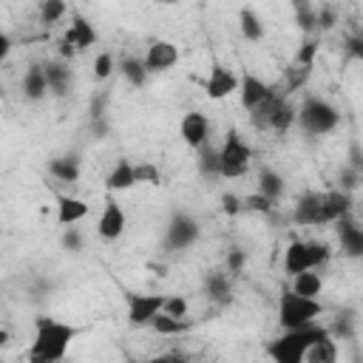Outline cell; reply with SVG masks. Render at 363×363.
Masks as SVG:
<instances>
[{"mask_svg":"<svg viewBox=\"0 0 363 363\" xmlns=\"http://www.w3.org/2000/svg\"><path fill=\"white\" fill-rule=\"evenodd\" d=\"M94 74H96V79H108V77L113 74V54H111V51L96 54V60H94Z\"/></svg>","mask_w":363,"mask_h":363,"instance_id":"obj_36","label":"cell"},{"mask_svg":"<svg viewBox=\"0 0 363 363\" xmlns=\"http://www.w3.org/2000/svg\"><path fill=\"white\" fill-rule=\"evenodd\" d=\"M182 139H184V145L193 147V150L204 147L207 139H210V119H207L201 111L184 113V119H182Z\"/></svg>","mask_w":363,"mask_h":363,"instance_id":"obj_13","label":"cell"},{"mask_svg":"<svg viewBox=\"0 0 363 363\" xmlns=\"http://www.w3.org/2000/svg\"><path fill=\"white\" fill-rule=\"evenodd\" d=\"M54 199H57V224L60 227H71L88 216V204L82 199L68 196V193H57Z\"/></svg>","mask_w":363,"mask_h":363,"instance_id":"obj_16","label":"cell"},{"mask_svg":"<svg viewBox=\"0 0 363 363\" xmlns=\"http://www.w3.org/2000/svg\"><path fill=\"white\" fill-rule=\"evenodd\" d=\"M176 62H179V48H176L170 40H153V43L147 45V51H145V60H142V65H145L147 74L167 71V68H173Z\"/></svg>","mask_w":363,"mask_h":363,"instance_id":"obj_10","label":"cell"},{"mask_svg":"<svg viewBox=\"0 0 363 363\" xmlns=\"http://www.w3.org/2000/svg\"><path fill=\"white\" fill-rule=\"evenodd\" d=\"M199 170L204 176H218V150L216 147H210V145L199 147Z\"/></svg>","mask_w":363,"mask_h":363,"instance_id":"obj_32","label":"cell"},{"mask_svg":"<svg viewBox=\"0 0 363 363\" xmlns=\"http://www.w3.org/2000/svg\"><path fill=\"white\" fill-rule=\"evenodd\" d=\"M6 343H9V332H6V329H0V349H3Z\"/></svg>","mask_w":363,"mask_h":363,"instance_id":"obj_48","label":"cell"},{"mask_svg":"<svg viewBox=\"0 0 363 363\" xmlns=\"http://www.w3.org/2000/svg\"><path fill=\"white\" fill-rule=\"evenodd\" d=\"M235 91H238V77H235L230 68L213 62V68H210V74H207V82H204V94H207L210 99H224V96H230V94H235Z\"/></svg>","mask_w":363,"mask_h":363,"instance_id":"obj_12","label":"cell"},{"mask_svg":"<svg viewBox=\"0 0 363 363\" xmlns=\"http://www.w3.org/2000/svg\"><path fill=\"white\" fill-rule=\"evenodd\" d=\"M119 71H122V77H125L130 85H136V88H142V85L147 82V71H145L142 60H136V57H122V60H119Z\"/></svg>","mask_w":363,"mask_h":363,"instance_id":"obj_26","label":"cell"},{"mask_svg":"<svg viewBox=\"0 0 363 363\" xmlns=\"http://www.w3.org/2000/svg\"><path fill=\"white\" fill-rule=\"evenodd\" d=\"M238 26H241V34H244L250 43H255V40L264 37V26H261V20H258V14H255L252 9H241Z\"/></svg>","mask_w":363,"mask_h":363,"instance_id":"obj_27","label":"cell"},{"mask_svg":"<svg viewBox=\"0 0 363 363\" xmlns=\"http://www.w3.org/2000/svg\"><path fill=\"white\" fill-rule=\"evenodd\" d=\"M250 113H252L255 128H267V130H275V133H286L295 122V105L278 91H272V96Z\"/></svg>","mask_w":363,"mask_h":363,"instance_id":"obj_5","label":"cell"},{"mask_svg":"<svg viewBox=\"0 0 363 363\" xmlns=\"http://www.w3.org/2000/svg\"><path fill=\"white\" fill-rule=\"evenodd\" d=\"M94 43H96L94 26H91L82 14H74V20H71V26L65 28L60 45H65V48H71V51H85V48H91Z\"/></svg>","mask_w":363,"mask_h":363,"instance_id":"obj_11","label":"cell"},{"mask_svg":"<svg viewBox=\"0 0 363 363\" xmlns=\"http://www.w3.org/2000/svg\"><path fill=\"white\" fill-rule=\"evenodd\" d=\"M91 130H94L96 139H102V136L108 133V122H105V116H102V119H91Z\"/></svg>","mask_w":363,"mask_h":363,"instance_id":"obj_45","label":"cell"},{"mask_svg":"<svg viewBox=\"0 0 363 363\" xmlns=\"http://www.w3.org/2000/svg\"><path fill=\"white\" fill-rule=\"evenodd\" d=\"M323 306L320 301H312V298H301L295 295L292 289H284L281 292V301H278V323L284 329H301V326H309L320 318Z\"/></svg>","mask_w":363,"mask_h":363,"instance_id":"obj_4","label":"cell"},{"mask_svg":"<svg viewBox=\"0 0 363 363\" xmlns=\"http://www.w3.org/2000/svg\"><path fill=\"white\" fill-rule=\"evenodd\" d=\"M43 71H45V82H48V91H51V94L62 96V94L71 88V68H68L65 62H60V60L45 62Z\"/></svg>","mask_w":363,"mask_h":363,"instance_id":"obj_19","label":"cell"},{"mask_svg":"<svg viewBox=\"0 0 363 363\" xmlns=\"http://www.w3.org/2000/svg\"><path fill=\"white\" fill-rule=\"evenodd\" d=\"M244 264H247L244 250H230V252H227V272H241Z\"/></svg>","mask_w":363,"mask_h":363,"instance_id":"obj_40","label":"cell"},{"mask_svg":"<svg viewBox=\"0 0 363 363\" xmlns=\"http://www.w3.org/2000/svg\"><path fill=\"white\" fill-rule=\"evenodd\" d=\"M65 11H68V6H65L62 0H45V3L40 6V17H43V23H57V20L65 17Z\"/></svg>","mask_w":363,"mask_h":363,"instance_id":"obj_34","label":"cell"},{"mask_svg":"<svg viewBox=\"0 0 363 363\" xmlns=\"http://www.w3.org/2000/svg\"><path fill=\"white\" fill-rule=\"evenodd\" d=\"M77 337V326L57 318H37L34 340L28 349V363H60Z\"/></svg>","mask_w":363,"mask_h":363,"instance_id":"obj_1","label":"cell"},{"mask_svg":"<svg viewBox=\"0 0 363 363\" xmlns=\"http://www.w3.org/2000/svg\"><path fill=\"white\" fill-rule=\"evenodd\" d=\"M318 45H320V43H318V37H306V40H303V45H301V48H298V54H295V62H298L301 68H306V71H309V68H312V62H315V57H318Z\"/></svg>","mask_w":363,"mask_h":363,"instance_id":"obj_33","label":"cell"},{"mask_svg":"<svg viewBox=\"0 0 363 363\" xmlns=\"http://www.w3.org/2000/svg\"><path fill=\"white\" fill-rule=\"evenodd\" d=\"M150 326H153V332H159V335H184V332L190 329V323H187V320L167 318V315H162V312L150 320Z\"/></svg>","mask_w":363,"mask_h":363,"instance_id":"obj_28","label":"cell"},{"mask_svg":"<svg viewBox=\"0 0 363 363\" xmlns=\"http://www.w3.org/2000/svg\"><path fill=\"white\" fill-rule=\"evenodd\" d=\"M244 207H247V210H252V213H272L275 201L264 199L261 193H252V196H247V199H244Z\"/></svg>","mask_w":363,"mask_h":363,"instance_id":"obj_38","label":"cell"},{"mask_svg":"<svg viewBox=\"0 0 363 363\" xmlns=\"http://www.w3.org/2000/svg\"><path fill=\"white\" fill-rule=\"evenodd\" d=\"M164 295H128V323L130 326H150V320L162 312Z\"/></svg>","mask_w":363,"mask_h":363,"instance_id":"obj_8","label":"cell"},{"mask_svg":"<svg viewBox=\"0 0 363 363\" xmlns=\"http://www.w3.org/2000/svg\"><path fill=\"white\" fill-rule=\"evenodd\" d=\"M323 337H329V329L320 326L318 320L301 329H284V335L269 343V357L272 363H303L306 352Z\"/></svg>","mask_w":363,"mask_h":363,"instance_id":"obj_2","label":"cell"},{"mask_svg":"<svg viewBox=\"0 0 363 363\" xmlns=\"http://www.w3.org/2000/svg\"><path fill=\"white\" fill-rule=\"evenodd\" d=\"M48 173L57 182H77L79 179V159L77 156H57L48 162Z\"/></svg>","mask_w":363,"mask_h":363,"instance_id":"obj_24","label":"cell"},{"mask_svg":"<svg viewBox=\"0 0 363 363\" xmlns=\"http://www.w3.org/2000/svg\"><path fill=\"white\" fill-rule=\"evenodd\" d=\"M23 94H26V99H31V102H37V99H43V96L48 94V82H45L43 65H31V68L26 71V77H23Z\"/></svg>","mask_w":363,"mask_h":363,"instance_id":"obj_22","label":"cell"},{"mask_svg":"<svg viewBox=\"0 0 363 363\" xmlns=\"http://www.w3.org/2000/svg\"><path fill=\"white\" fill-rule=\"evenodd\" d=\"M272 91L275 88H269L264 79H258L255 74H244L241 79H238V94H241V105L247 108V111H255L261 102H267L269 96H272Z\"/></svg>","mask_w":363,"mask_h":363,"instance_id":"obj_15","label":"cell"},{"mask_svg":"<svg viewBox=\"0 0 363 363\" xmlns=\"http://www.w3.org/2000/svg\"><path fill=\"white\" fill-rule=\"evenodd\" d=\"M204 292H207L210 301L227 303L230 295H233V286H230L227 272H207V275H204Z\"/></svg>","mask_w":363,"mask_h":363,"instance_id":"obj_23","label":"cell"},{"mask_svg":"<svg viewBox=\"0 0 363 363\" xmlns=\"http://www.w3.org/2000/svg\"><path fill=\"white\" fill-rule=\"evenodd\" d=\"M346 45H349V54H352L354 60H363V48H360V45H363V40H360V37H349V40H346Z\"/></svg>","mask_w":363,"mask_h":363,"instance_id":"obj_44","label":"cell"},{"mask_svg":"<svg viewBox=\"0 0 363 363\" xmlns=\"http://www.w3.org/2000/svg\"><path fill=\"white\" fill-rule=\"evenodd\" d=\"M147 363H190L184 354H179V352H164V354H156V357H150Z\"/></svg>","mask_w":363,"mask_h":363,"instance_id":"obj_43","label":"cell"},{"mask_svg":"<svg viewBox=\"0 0 363 363\" xmlns=\"http://www.w3.org/2000/svg\"><path fill=\"white\" fill-rule=\"evenodd\" d=\"M332 332H335V335H340V337H346V340H349V337H354V318H352V315H343V318L337 315V320H335Z\"/></svg>","mask_w":363,"mask_h":363,"instance_id":"obj_39","label":"cell"},{"mask_svg":"<svg viewBox=\"0 0 363 363\" xmlns=\"http://www.w3.org/2000/svg\"><path fill=\"white\" fill-rule=\"evenodd\" d=\"M250 162H252V147L241 139V133L233 128L224 139V145L218 147V176L224 179H235V176H244L250 170Z\"/></svg>","mask_w":363,"mask_h":363,"instance_id":"obj_6","label":"cell"},{"mask_svg":"<svg viewBox=\"0 0 363 363\" xmlns=\"http://www.w3.org/2000/svg\"><path fill=\"white\" fill-rule=\"evenodd\" d=\"M199 233H201V230H199V221H196L193 216H187V213H176V216L170 218V224H167L164 247H167L170 252H176V250H187V247L196 244Z\"/></svg>","mask_w":363,"mask_h":363,"instance_id":"obj_7","label":"cell"},{"mask_svg":"<svg viewBox=\"0 0 363 363\" xmlns=\"http://www.w3.org/2000/svg\"><path fill=\"white\" fill-rule=\"evenodd\" d=\"M187 312H190V303H187V298H182V295H164V303H162V315L184 320V318H187Z\"/></svg>","mask_w":363,"mask_h":363,"instance_id":"obj_31","label":"cell"},{"mask_svg":"<svg viewBox=\"0 0 363 363\" xmlns=\"http://www.w3.org/2000/svg\"><path fill=\"white\" fill-rule=\"evenodd\" d=\"M306 269H312V258H309V247H306V241H289L286 244V250H284V272L292 278V275H298V272H306Z\"/></svg>","mask_w":363,"mask_h":363,"instance_id":"obj_18","label":"cell"},{"mask_svg":"<svg viewBox=\"0 0 363 363\" xmlns=\"http://www.w3.org/2000/svg\"><path fill=\"white\" fill-rule=\"evenodd\" d=\"M258 193H261L264 199H269V201H278L281 193H284V179H281V173L264 167V170L258 173Z\"/></svg>","mask_w":363,"mask_h":363,"instance_id":"obj_25","label":"cell"},{"mask_svg":"<svg viewBox=\"0 0 363 363\" xmlns=\"http://www.w3.org/2000/svg\"><path fill=\"white\" fill-rule=\"evenodd\" d=\"M295 119H298V125H301L309 136H323V133H329V130L337 128L340 113H337V108L329 105L326 99H320V96H306V99L301 102V108L295 111Z\"/></svg>","mask_w":363,"mask_h":363,"instance_id":"obj_3","label":"cell"},{"mask_svg":"<svg viewBox=\"0 0 363 363\" xmlns=\"http://www.w3.org/2000/svg\"><path fill=\"white\" fill-rule=\"evenodd\" d=\"M295 14H298V26H301L303 31H312V28H315V9H312L309 3H298V6H295Z\"/></svg>","mask_w":363,"mask_h":363,"instance_id":"obj_37","label":"cell"},{"mask_svg":"<svg viewBox=\"0 0 363 363\" xmlns=\"http://www.w3.org/2000/svg\"><path fill=\"white\" fill-rule=\"evenodd\" d=\"M335 340H332V335L329 337H323L320 343H315L309 352H306V360L303 363H335Z\"/></svg>","mask_w":363,"mask_h":363,"instance_id":"obj_29","label":"cell"},{"mask_svg":"<svg viewBox=\"0 0 363 363\" xmlns=\"http://www.w3.org/2000/svg\"><path fill=\"white\" fill-rule=\"evenodd\" d=\"M9 51H11V40H9V37L0 31V62L6 60V54H9Z\"/></svg>","mask_w":363,"mask_h":363,"instance_id":"obj_47","label":"cell"},{"mask_svg":"<svg viewBox=\"0 0 363 363\" xmlns=\"http://www.w3.org/2000/svg\"><path fill=\"white\" fill-rule=\"evenodd\" d=\"M133 176H136V184H162V170L153 162L133 164Z\"/></svg>","mask_w":363,"mask_h":363,"instance_id":"obj_30","label":"cell"},{"mask_svg":"<svg viewBox=\"0 0 363 363\" xmlns=\"http://www.w3.org/2000/svg\"><path fill=\"white\" fill-rule=\"evenodd\" d=\"M320 289H323V278H320V272H318V269H306V272L292 275V292H295V295L318 301Z\"/></svg>","mask_w":363,"mask_h":363,"instance_id":"obj_20","label":"cell"},{"mask_svg":"<svg viewBox=\"0 0 363 363\" xmlns=\"http://www.w3.org/2000/svg\"><path fill=\"white\" fill-rule=\"evenodd\" d=\"M221 207H224V213H230V216H235V213H241V199L238 196H233V193H227V196H221Z\"/></svg>","mask_w":363,"mask_h":363,"instance_id":"obj_42","label":"cell"},{"mask_svg":"<svg viewBox=\"0 0 363 363\" xmlns=\"http://www.w3.org/2000/svg\"><path fill=\"white\" fill-rule=\"evenodd\" d=\"M125 224H128L125 210H122L113 199H108V201H105V207H102V213H99L96 233H99L105 241H113V238H119V235L125 233Z\"/></svg>","mask_w":363,"mask_h":363,"instance_id":"obj_14","label":"cell"},{"mask_svg":"<svg viewBox=\"0 0 363 363\" xmlns=\"http://www.w3.org/2000/svg\"><path fill=\"white\" fill-rule=\"evenodd\" d=\"M136 184V176H133V162H128V159H119L116 162V167L105 176V187H108V193H116V190H128V187H133Z\"/></svg>","mask_w":363,"mask_h":363,"instance_id":"obj_21","label":"cell"},{"mask_svg":"<svg viewBox=\"0 0 363 363\" xmlns=\"http://www.w3.org/2000/svg\"><path fill=\"white\" fill-rule=\"evenodd\" d=\"M337 224V238H340V247L346 250V255L357 258L363 252V227L352 218V216H343L335 221Z\"/></svg>","mask_w":363,"mask_h":363,"instance_id":"obj_17","label":"cell"},{"mask_svg":"<svg viewBox=\"0 0 363 363\" xmlns=\"http://www.w3.org/2000/svg\"><path fill=\"white\" fill-rule=\"evenodd\" d=\"M292 218H295V224H301V227H320V224H326L320 193H318V190H306V193H301L298 201H295Z\"/></svg>","mask_w":363,"mask_h":363,"instance_id":"obj_9","label":"cell"},{"mask_svg":"<svg viewBox=\"0 0 363 363\" xmlns=\"http://www.w3.org/2000/svg\"><path fill=\"white\" fill-rule=\"evenodd\" d=\"M354 184H357V170L352 167V170H346V173H343V193H349Z\"/></svg>","mask_w":363,"mask_h":363,"instance_id":"obj_46","label":"cell"},{"mask_svg":"<svg viewBox=\"0 0 363 363\" xmlns=\"http://www.w3.org/2000/svg\"><path fill=\"white\" fill-rule=\"evenodd\" d=\"M62 247L71 250V252H79V250H82V235H79L74 227H68V233L62 235Z\"/></svg>","mask_w":363,"mask_h":363,"instance_id":"obj_41","label":"cell"},{"mask_svg":"<svg viewBox=\"0 0 363 363\" xmlns=\"http://www.w3.org/2000/svg\"><path fill=\"white\" fill-rule=\"evenodd\" d=\"M306 247H309V258H312V269H320L329 258H332V250H329V244H323V241H306Z\"/></svg>","mask_w":363,"mask_h":363,"instance_id":"obj_35","label":"cell"}]
</instances>
